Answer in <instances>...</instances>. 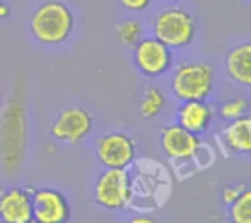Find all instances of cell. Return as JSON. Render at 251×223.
<instances>
[{
    "instance_id": "1",
    "label": "cell",
    "mask_w": 251,
    "mask_h": 223,
    "mask_svg": "<svg viewBox=\"0 0 251 223\" xmlns=\"http://www.w3.org/2000/svg\"><path fill=\"white\" fill-rule=\"evenodd\" d=\"M29 32L43 46H59L65 43L75 29V16L71 7L60 0H49L31 13Z\"/></svg>"
},
{
    "instance_id": "14",
    "label": "cell",
    "mask_w": 251,
    "mask_h": 223,
    "mask_svg": "<svg viewBox=\"0 0 251 223\" xmlns=\"http://www.w3.org/2000/svg\"><path fill=\"white\" fill-rule=\"evenodd\" d=\"M165 106L166 97L163 91L156 85H150L149 88H146L140 100V115L144 119H154L163 112Z\"/></svg>"
},
{
    "instance_id": "21",
    "label": "cell",
    "mask_w": 251,
    "mask_h": 223,
    "mask_svg": "<svg viewBox=\"0 0 251 223\" xmlns=\"http://www.w3.org/2000/svg\"><path fill=\"white\" fill-rule=\"evenodd\" d=\"M132 223H153V219H150V218H144V216H138V218H134Z\"/></svg>"
},
{
    "instance_id": "6",
    "label": "cell",
    "mask_w": 251,
    "mask_h": 223,
    "mask_svg": "<svg viewBox=\"0 0 251 223\" xmlns=\"http://www.w3.org/2000/svg\"><path fill=\"white\" fill-rule=\"evenodd\" d=\"M93 115L79 106L63 109L50 126V135L59 143L69 146L79 144L93 131Z\"/></svg>"
},
{
    "instance_id": "18",
    "label": "cell",
    "mask_w": 251,
    "mask_h": 223,
    "mask_svg": "<svg viewBox=\"0 0 251 223\" xmlns=\"http://www.w3.org/2000/svg\"><path fill=\"white\" fill-rule=\"evenodd\" d=\"M247 187L246 185H226L224 190H222V193H221V200H222V203L228 207V206H231L243 193H244V190H246Z\"/></svg>"
},
{
    "instance_id": "20",
    "label": "cell",
    "mask_w": 251,
    "mask_h": 223,
    "mask_svg": "<svg viewBox=\"0 0 251 223\" xmlns=\"http://www.w3.org/2000/svg\"><path fill=\"white\" fill-rule=\"evenodd\" d=\"M10 12L12 10H10L9 4L4 1H0V19H7L10 16Z\"/></svg>"
},
{
    "instance_id": "15",
    "label": "cell",
    "mask_w": 251,
    "mask_h": 223,
    "mask_svg": "<svg viewBox=\"0 0 251 223\" xmlns=\"http://www.w3.org/2000/svg\"><path fill=\"white\" fill-rule=\"evenodd\" d=\"M115 34H116V40L122 46L132 49L144 37V26L141 21L131 18L119 22L115 26Z\"/></svg>"
},
{
    "instance_id": "10",
    "label": "cell",
    "mask_w": 251,
    "mask_h": 223,
    "mask_svg": "<svg viewBox=\"0 0 251 223\" xmlns=\"http://www.w3.org/2000/svg\"><path fill=\"white\" fill-rule=\"evenodd\" d=\"M215 113V107L207 100H187L181 101L176 107L175 119L176 124L187 131L196 135H203L212 126Z\"/></svg>"
},
{
    "instance_id": "4",
    "label": "cell",
    "mask_w": 251,
    "mask_h": 223,
    "mask_svg": "<svg viewBox=\"0 0 251 223\" xmlns=\"http://www.w3.org/2000/svg\"><path fill=\"white\" fill-rule=\"evenodd\" d=\"M94 201L110 212L126 209L132 200V178L128 169L104 168L93 188Z\"/></svg>"
},
{
    "instance_id": "17",
    "label": "cell",
    "mask_w": 251,
    "mask_h": 223,
    "mask_svg": "<svg viewBox=\"0 0 251 223\" xmlns=\"http://www.w3.org/2000/svg\"><path fill=\"white\" fill-rule=\"evenodd\" d=\"M229 207V218L235 223L251 222V191L249 188L231 204Z\"/></svg>"
},
{
    "instance_id": "5",
    "label": "cell",
    "mask_w": 251,
    "mask_h": 223,
    "mask_svg": "<svg viewBox=\"0 0 251 223\" xmlns=\"http://www.w3.org/2000/svg\"><path fill=\"white\" fill-rule=\"evenodd\" d=\"M135 68L149 78H159L172 68V49L156 37H143L132 47Z\"/></svg>"
},
{
    "instance_id": "19",
    "label": "cell",
    "mask_w": 251,
    "mask_h": 223,
    "mask_svg": "<svg viewBox=\"0 0 251 223\" xmlns=\"http://www.w3.org/2000/svg\"><path fill=\"white\" fill-rule=\"evenodd\" d=\"M154 0H119L121 6L129 12H143L151 6Z\"/></svg>"
},
{
    "instance_id": "2",
    "label": "cell",
    "mask_w": 251,
    "mask_h": 223,
    "mask_svg": "<svg viewBox=\"0 0 251 223\" xmlns=\"http://www.w3.org/2000/svg\"><path fill=\"white\" fill-rule=\"evenodd\" d=\"M216 84V71L207 62H182L171 78V91L179 101L207 100Z\"/></svg>"
},
{
    "instance_id": "16",
    "label": "cell",
    "mask_w": 251,
    "mask_h": 223,
    "mask_svg": "<svg viewBox=\"0 0 251 223\" xmlns=\"http://www.w3.org/2000/svg\"><path fill=\"white\" fill-rule=\"evenodd\" d=\"M249 112H250V101L244 97L231 99V100L222 103L218 109L219 116L226 122L249 116Z\"/></svg>"
},
{
    "instance_id": "3",
    "label": "cell",
    "mask_w": 251,
    "mask_h": 223,
    "mask_svg": "<svg viewBox=\"0 0 251 223\" xmlns=\"http://www.w3.org/2000/svg\"><path fill=\"white\" fill-rule=\"evenodd\" d=\"M151 31L153 37L165 43L169 49H184L194 41L197 22L196 18L182 7H166L153 18Z\"/></svg>"
},
{
    "instance_id": "7",
    "label": "cell",
    "mask_w": 251,
    "mask_h": 223,
    "mask_svg": "<svg viewBox=\"0 0 251 223\" xmlns=\"http://www.w3.org/2000/svg\"><path fill=\"white\" fill-rule=\"evenodd\" d=\"M94 153L103 168L128 169L135 160L137 144L128 134L107 132L97 140Z\"/></svg>"
},
{
    "instance_id": "13",
    "label": "cell",
    "mask_w": 251,
    "mask_h": 223,
    "mask_svg": "<svg viewBox=\"0 0 251 223\" xmlns=\"http://www.w3.org/2000/svg\"><path fill=\"white\" fill-rule=\"evenodd\" d=\"M222 140L228 150L237 154H249L251 151V119L244 116L231 121L222 131Z\"/></svg>"
},
{
    "instance_id": "11",
    "label": "cell",
    "mask_w": 251,
    "mask_h": 223,
    "mask_svg": "<svg viewBox=\"0 0 251 223\" xmlns=\"http://www.w3.org/2000/svg\"><path fill=\"white\" fill-rule=\"evenodd\" d=\"M0 221L6 223L32 222L31 193L24 188H9L0 194Z\"/></svg>"
},
{
    "instance_id": "12",
    "label": "cell",
    "mask_w": 251,
    "mask_h": 223,
    "mask_svg": "<svg viewBox=\"0 0 251 223\" xmlns=\"http://www.w3.org/2000/svg\"><path fill=\"white\" fill-rule=\"evenodd\" d=\"M225 69L228 78L249 88L251 84V44L250 41H244L232 47L225 57Z\"/></svg>"
},
{
    "instance_id": "9",
    "label": "cell",
    "mask_w": 251,
    "mask_h": 223,
    "mask_svg": "<svg viewBox=\"0 0 251 223\" xmlns=\"http://www.w3.org/2000/svg\"><path fill=\"white\" fill-rule=\"evenodd\" d=\"M160 147L166 157L182 162L197 156L201 149V140L200 135L187 131L175 122L162 129Z\"/></svg>"
},
{
    "instance_id": "8",
    "label": "cell",
    "mask_w": 251,
    "mask_h": 223,
    "mask_svg": "<svg viewBox=\"0 0 251 223\" xmlns=\"http://www.w3.org/2000/svg\"><path fill=\"white\" fill-rule=\"evenodd\" d=\"M32 221L38 223H65L71 219L66 197L54 188H38L31 193Z\"/></svg>"
}]
</instances>
